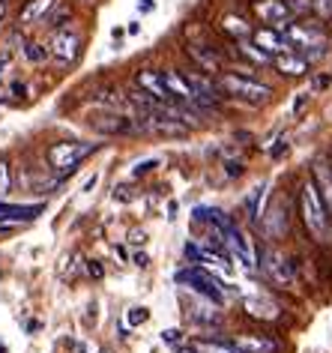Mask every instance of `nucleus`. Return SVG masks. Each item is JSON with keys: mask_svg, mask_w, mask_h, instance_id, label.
<instances>
[{"mask_svg": "<svg viewBox=\"0 0 332 353\" xmlns=\"http://www.w3.org/2000/svg\"><path fill=\"white\" fill-rule=\"evenodd\" d=\"M296 207H300V219L305 225V231L314 243H329L332 240V216L323 207V198L318 186H314L311 176H305L300 183V192H296Z\"/></svg>", "mask_w": 332, "mask_h": 353, "instance_id": "f257e3e1", "label": "nucleus"}, {"mask_svg": "<svg viewBox=\"0 0 332 353\" xmlns=\"http://www.w3.org/2000/svg\"><path fill=\"white\" fill-rule=\"evenodd\" d=\"M102 144L96 141H54L45 150V162L57 176H72L78 168H81L93 153H99Z\"/></svg>", "mask_w": 332, "mask_h": 353, "instance_id": "f03ea898", "label": "nucleus"}, {"mask_svg": "<svg viewBox=\"0 0 332 353\" xmlns=\"http://www.w3.org/2000/svg\"><path fill=\"white\" fill-rule=\"evenodd\" d=\"M174 281H177L183 290H189V294H195V296H204L216 305H225V299H228V285L218 276H213V270L200 267V263H189V267L177 270L174 272Z\"/></svg>", "mask_w": 332, "mask_h": 353, "instance_id": "7ed1b4c3", "label": "nucleus"}, {"mask_svg": "<svg viewBox=\"0 0 332 353\" xmlns=\"http://www.w3.org/2000/svg\"><path fill=\"white\" fill-rule=\"evenodd\" d=\"M216 81L228 99H242L249 105L273 102V96H276L273 84H264L260 78H251V75H237L234 69H225L222 75H216Z\"/></svg>", "mask_w": 332, "mask_h": 353, "instance_id": "20e7f679", "label": "nucleus"}, {"mask_svg": "<svg viewBox=\"0 0 332 353\" xmlns=\"http://www.w3.org/2000/svg\"><path fill=\"white\" fill-rule=\"evenodd\" d=\"M287 39L296 54L309 48H329V30L320 21H287L282 28H276Z\"/></svg>", "mask_w": 332, "mask_h": 353, "instance_id": "39448f33", "label": "nucleus"}, {"mask_svg": "<svg viewBox=\"0 0 332 353\" xmlns=\"http://www.w3.org/2000/svg\"><path fill=\"white\" fill-rule=\"evenodd\" d=\"M90 129L105 138H129V135H138V120H135V114L105 111V114L90 117Z\"/></svg>", "mask_w": 332, "mask_h": 353, "instance_id": "423d86ee", "label": "nucleus"}, {"mask_svg": "<svg viewBox=\"0 0 332 353\" xmlns=\"http://www.w3.org/2000/svg\"><path fill=\"white\" fill-rule=\"evenodd\" d=\"M81 33L75 28H60V30H51V39H48V51L51 57L57 60L60 66H72L78 57H81Z\"/></svg>", "mask_w": 332, "mask_h": 353, "instance_id": "0eeeda50", "label": "nucleus"}, {"mask_svg": "<svg viewBox=\"0 0 332 353\" xmlns=\"http://www.w3.org/2000/svg\"><path fill=\"white\" fill-rule=\"evenodd\" d=\"M258 263L260 270H264V276L269 281H276V285H291L293 281V263L287 261L284 252H278L276 245H264V249L258 252Z\"/></svg>", "mask_w": 332, "mask_h": 353, "instance_id": "6e6552de", "label": "nucleus"}, {"mask_svg": "<svg viewBox=\"0 0 332 353\" xmlns=\"http://www.w3.org/2000/svg\"><path fill=\"white\" fill-rule=\"evenodd\" d=\"M45 213V204H10V201H0V234L15 231L21 225H30Z\"/></svg>", "mask_w": 332, "mask_h": 353, "instance_id": "1a4fd4ad", "label": "nucleus"}, {"mask_svg": "<svg viewBox=\"0 0 332 353\" xmlns=\"http://www.w3.org/2000/svg\"><path fill=\"white\" fill-rule=\"evenodd\" d=\"M234 347H240L242 353H282L284 344L276 339L273 332H237L231 335Z\"/></svg>", "mask_w": 332, "mask_h": 353, "instance_id": "9d476101", "label": "nucleus"}, {"mask_svg": "<svg viewBox=\"0 0 332 353\" xmlns=\"http://www.w3.org/2000/svg\"><path fill=\"white\" fill-rule=\"evenodd\" d=\"M132 81H135L138 90L150 93L159 105H183L180 99H174V96L168 93V87H165L159 69H135V78H132Z\"/></svg>", "mask_w": 332, "mask_h": 353, "instance_id": "9b49d317", "label": "nucleus"}, {"mask_svg": "<svg viewBox=\"0 0 332 353\" xmlns=\"http://www.w3.org/2000/svg\"><path fill=\"white\" fill-rule=\"evenodd\" d=\"M251 12L255 19H260V24H269V28H282L287 21H296L293 12L287 10V0H251Z\"/></svg>", "mask_w": 332, "mask_h": 353, "instance_id": "f8f14e48", "label": "nucleus"}, {"mask_svg": "<svg viewBox=\"0 0 332 353\" xmlns=\"http://www.w3.org/2000/svg\"><path fill=\"white\" fill-rule=\"evenodd\" d=\"M186 317L195 326H218L222 323V305H216V303H209V299H204V296L191 294V299L186 303Z\"/></svg>", "mask_w": 332, "mask_h": 353, "instance_id": "ddd939ff", "label": "nucleus"}, {"mask_svg": "<svg viewBox=\"0 0 332 353\" xmlns=\"http://www.w3.org/2000/svg\"><path fill=\"white\" fill-rule=\"evenodd\" d=\"M309 176L314 180V186H318V192H320L326 213L332 216V159H326V156L314 159V165H311V174H309Z\"/></svg>", "mask_w": 332, "mask_h": 353, "instance_id": "4468645a", "label": "nucleus"}, {"mask_svg": "<svg viewBox=\"0 0 332 353\" xmlns=\"http://www.w3.org/2000/svg\"><path fill=\"white\" fill-rule=\"evenodd\" d=\"M251 42H255L258 48H264L267 54H287V51H293L291 46H287V39L278 33L276 28H269V24H260V28H255L251 30V37H249Z\"/></svg>", "mask_w": 332, "mask_h": 353, "instance_id": "2eb2a0df", "label": "nucleus"}, {"mask_svg": "<svg viewBox=\"0 0 332 353\" xmlns=\"http://www.w3.org/2000/svg\"><path fill=\"white\" fill-rule=\"evenodd\" d=\"M273 69L282 78H305V75H311V63L305 60L302 54H296V51H287V54H276L273 57Z\"/></svg>", "mask_w": 332, "mask_h": 353, "instance_id": "dca6fc26", "label": "nucleus"}, {"mask_svg": "<svg viewBox=\"0 0 332 353\" xmlns=\"http://www.w3.org/2000/svg\"><path fill=\"white\" fill-rule=\"evenodd\" d=\"M189 347L195 353H242L240 347H234L231 335L216 332V335H195L189 339Z\"/></svg>", "mask_w": 332, "mask_h": 353, "instance_id": "f3484780", "label": "nucleus"}, {"mask_svg": "<svg viewBox=\"0 0 332 353\" xmlns=\"http://www.w3.org/2000/svg\"><path fill=\"white\" fill-rule=\"evenodd\" d=\"M159 72H162V81H165V87H168V93L174 96V99L191 105V99H195V90H191L186 72H180V69H159Z\"/></svg>", "mask_w": 332, "mask_h": 353, "instance_id": "a211bd4d", "label": "nucleus"}, {"mask_svg": "<svg viewBox=\"0 0 332 353\" xmlns=\"http://www.w3.org/2000/svg\"><path fill=\"white\" fill-rule=\"evenodd\" d=\"M60 0H24L21 12H19V28H30V24H39L48 19V12L54 10Z\"/></svg>", "mask_w": 332, "mask_h": 353, "instance_id": "6ab92c4d", "label": "nucleus"}, {"mask_svg": "<svg viewBox=\"0 0 332 353\" xmlns=\"http://www.w3.org/2000/svg\"><path fill=\"white\" fill-rule=\"evenodd\" d=\"M234 48H237V54L242 57V63L249 66H273V54H267L264 48H258L251 39H242V42H234Z\"/></svg>", "mask_w": 332, "mask_h": 353, "instance_id": "aec40b11", "label": "nucleus"}, {"mask_svg": "<svg viewBox=\"0 0 332 353\" xmlns=\"http://www.w3.org/2000/svg\"><path fill=\"white\" fill-rule=\"evenodd\" d=\"M222 33H228L234 42H242V39L251 37V28H249V21L242 19V15H225L222 19Z\"/></svg>", "mask_w": 332, "mask_h": 353, "instance_id": "412c9836", "label": "nucleus"}, {"mask_svg": "<svg viewBox=\"0 0 332 353\" xmlns=\"http://www.w3.org/2000/svg\"><path fill=\"white\" fill-rule=\"evenodd\" d=\"M260 201H264V183L255 186V189H249L246 198H242V207H246V216H249L251 225L260 222Z\"/></svg>", "mask_w": 332, "mask_h": 353, "instance_id": "4be33fe9", "label": "nucleus"}, {"mask_svg": "<svg viewBox=\"0 0 332 353\" xmlns=\"http://www.w3.org/2000/svg\"><path fill=\"white\" fill-rule=\"evenodd\" d=\"M72 19H75V10L69 3H57L54 10L48 12V19H45V24L51 30H60V28H69L72 24Z\"/></svg>", "mask_w": 332, "mask_h": 353, "instance_id": "5701e85b", "label": "nucleus"}, {"mask_svg": "<svg viewBox=\"0 0 332 353\" xmlns=\"http://www.w3.org/2000/svg\"><path fill=\"white\" fill-rule=\"evenodd\" d=\"M15 186V176H12V162L6 156H0V201L10 198V192Z\"/></svg>", "mask_w": 332, "mask_h": 353, "instance_id": "b1692460", "label": "nucleus"}, {"mask_svg": "<svg viewBox=\"0 0 332 353\" xmlns=\"http://www.w3.org/2000/svg\"><path fill=\"white\" fill-rule=\"evenodd\" d=\"M24 57H28V63H45V60L51 57V51H48V46H42V42H24Z\"/></svg>", "mask_w": 332, "mask_h": 353, "instance_id": "393cba45", "label": "nucleus"}, {"mask_svg": "<svg viewBox=\"0 0 332 353\" xmlns=\"http://www.w3.org/2000/svg\"><path fill=\"white\" fill-rule=\"evenodd\" d=\"M147 321H150V308H144V305H132L126 312V326H129V330H135V326H144Z\"/></svg>", "mask_w": 332, "mask_h": 353, "instance_id": "a878e982", "label": "nucleus"}, {"mask_svg": "<svg viewBox=\"0 0 332 353\" xmlns=\"http://www.w3.org/2000/svg\"><path fill=\"white\" fill-rule=\"evenodd\" d=\"M287 10L293 12L296 21H302V19H309V15H314V3L311 0H287Z\"/></svg>", "mask_w": 332, "mask_h": 353, "instance_id": "bb28decb", "label": "nucleus"}, {"mask_svg": "<svg viewBox=\"0 0 332 353\" xmlns=\"http://www.w3.org/2000/svg\"><path fill=\"white\" fill-rule=\"evenodd\" d=\"M314 3V19L320 24H332V0H311Z\"/></svg>", "mask_w": 332, "mask_h": 353, "instance_id": "cd10ccee", "label": "nucleus"}, {"mask_svg": "<svg viewBox=\"0 0 332 353\" xmlns=\"http://www.w3.org/2000/svg\"><path fill=\"white\" fill-rule=\"evenodd\" d=\"M309 105H311V90H302V93H296V99H293V117H302Z\"/></svg>", "mask_w": 332, "mask_h": 353, "instance_id": "c85d7f7f", "label": "nucleus"}, {"mask_svg": "<svg viewBox=\"0 0 332 353\" xmlns=\"http://www.w3.org/2000/svg\"><path fill=\"white\" fill-rule=\"evenodd\" d=\"M225 174H228L231 180L234 176H242L246 174V162H242V159H225Z\"/></svg>", "mask_w": 332, "mask_h": 353, "instance_id": "c756f323", "label": "nucleus"}, {"mask_svg": "<svg viewBox=\"0 0 332 353\" xmlns=\"http://www.w3.org/2000/svg\"><path fill=\"white\" fill-rule=\"evenodd\" d=\"M159 168V159H144V162H138L135 168H132V176L138 180V176H147L150 171H156Z\"/></svg>", "mask_w": 332, "mask_h": 353, "instance_id": "7c9ffc66", "label": "nucleus"}, {"mask_svg": "<svg viewBox=\"0 0 332 353\" xmlns=\"http://www.w3.org/2000/svg\"><path fill=\"white\" fill-rule=\"evenodd\" d=\"M87 276H90L93 281L105 279V267H102V261H87Z\"/></svg>", "mask_w": 332, "mask_h": 353, "instance_id": "2f4dec72", "label": "nucleus"}, {"mask_svg": "<svg viewBox=\"0 0 332 353\" xmlns=\"http://www.w3.org/2000/svg\"><path fill=\"white\" fill-rule=\"evenodd\" d=\"M114 201H120V204H126V201H135L132 186H114Z\"/></svg>", "mask_w": 332, "mask_h": 353, "instance_id": "473e14b6", "label": "nucleus"}, {"mask_svg": "<svg viewBox=\"0 0 332 353\" xmlns=\"http://www.w3.org/2000/svg\"><path fill=\"white\" fill-rule=\"evenodd\" d=\"M329 84H332V72H320V75H314L311 90H326Z\"/></svg>", "mask_w": 332, "mask_h": 353, "instance_id": "72a5a7b5", "label": "nucleus"}, {"mask_svg": "<svg viewBox=\"0 0 332 353\" xmlns=\"http://www.w3.org/2000/svg\"><path fill=\"white\" fill-rule=\"evenodd\" d=\"M282 156H287V141H284V138H278V141H276V147L269 150V159H273V162H278Z\"/></svg>", "mask_w": 332, "mask_h": 353, "instance_id": "f704fd0d", "label": "nucleus"}, {"mask_svg": "<svg viewBox=\"0 0 332 353\" xmlns=\"http://www.w3.org/2000/svg\"><path fill=\"white\" fill-rule=\"evenodd\" d=\"M180 335H183L180 330H165V332H162V341H165V344H177Z\"/></svg>", "mask_w": 332, "mask_h": 353, "instance_id": "c9c22d12", "label": "nucleus"}, {"mask_svg": "<svg viewBox=\"0 0 332 353\" xmlns=\"http://www.w3.org/2000/svg\"><path fill=\"white\" fill-rule=\"evenodd\" d=\"M10 63H12V51H0V75L10 69Z\"/></svg>", "mask_w": 332, "mask_h": 353, "instance_id": "e433bc0d", "label": "nucleus"}, {"mask_svg": "<svg viewBox=\"0 0 332 353\" xmlns=\"http://www.w3.org/2000/svg\"><path fill=\"white\" fill-rule=\"evenodd\" d=\"M156 10V0H138V12L147 15V12H153Z\"/></svg>", "mask_w": 332, "mask_h": 353, "instance_id": "4c0bfd02", "label": "nucleus"}, {"mask_svg": "<svg viewBox=\"0 0 332 353\" xmlns=\"http://www.w3.org/2000/svg\"><path fill=\"white\" fill-rule=\"evenodd\" d=\"M129 243L144 245V243H147V234H144V231H132V234H129Z\"/></svg>", "mask_w": 332, "mask_h": 353, "instance_id": "58836bf2", "label": "nucleus"}, {"mask_svg": "<svg viewBox=\"0 0 332 353\" xmlns=\"http://www.w3.org/2000/svg\"><path fill=\"white\" fill-rule=\"evenodd\" d=\"M132 261H135V267H141V270H144V267H150V258H147V254H144V252H138V254H135V258H132Z\"/></svg>", "mask_w": 332, "mask_h": 353, "instance_id": "ea45409f", "label": "nucleus"}, {"mask_svg": "<svg viewBox=\"0 0 332 353\" xmlns=\"http://www.w3.org/2000/svg\"><path fill=\"white\" fill-rule=\"evenodd\" d=\"M96 183H99V176H96V174H93V176H90V180H87V183H84V192H90V189L96 186Z\"/></svg>", "mask_w": 332, "mask_h": 353, "instance_id": "a19ab883", "label": "nucleus"}, {"mask_svg": "<svg viewBox=\"0 0 332 353\" xmlns=\"http://www.w3.org/2000/svg\"><path fill=\"white\" fill-rule=\"evenodd\" d=\"M126 30H129V37H135V33H138V30H141V24H138V21H132V24H129V28H126Z\"/></svg>", "mask_w": 332, "mask_h": 353, "instance_id": "79ce46f5", "label": "nucleus"}, {"mask_svg": "<svg viewBox=\"0 0 332 353\" xmlns=\"http://www.w3.org/2000/svg\"><path fill=\"white\" fill-rule=\"evenodd\" d=\"M174 216H177V201H171L168 204V219H174Z\"/></svg>", "mask_w": 332, "mask_h": 353, "instance_id": "37998d69", "label": "nucleus"}, {"mask_svg": "<svg viewBox=\"0 0 332 353\" xmlns=\"http://www.w3.org/2000/svg\"><path fill=\"white\" fill-rule=\"evenodd\" d=\"M3 19H6V0H0V24H3Z\"/></svg>", "mask_w": 332, "mask_h": 353, "instance_id": "c03bdc74", "label": "nucleus"}, {"mask_svg": "<svg viewBox=\"0 0 332 353\" xmlns=\"http://www.w3.org/2000/svg\"><path fill=\"white\" fill-rule=\"evenodd\" d=\"M177 353H195V350H191V347H189V344H186V347H180Z\"/></svg>", "mask_w": 332, "mask_h": 353, "instance_id": "a18cd8bd", "label": "nucleus"}, {"mask_svg": "<svg viewBox=\"0 0 332 353\" xmlns=\"http://www.w3.org/2000/svg\"><path fill=\"white\" fill-rule=\"evenodd\" d=\"M99 353H111V350H99Z\"/></svg>", "mask_w": 332, "mask_h": 353, "instance_id": "49530a36", "label": "nucleus"}, {"mask_svg": "<svg viewBox=\"0 0 332 353\" xmlns=\"http://www.w3.org/2000/svg\"><path fill=\"white\" fill-rule=\"evenodd\" d=\"M0 102H3V99H0Z\"/></svg>", "mask_w": 332, "mask_h": 353, "instance_id": "de8ad7c7", "label": "nucleus"}]
</instances>
